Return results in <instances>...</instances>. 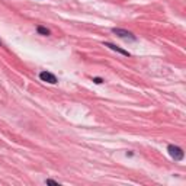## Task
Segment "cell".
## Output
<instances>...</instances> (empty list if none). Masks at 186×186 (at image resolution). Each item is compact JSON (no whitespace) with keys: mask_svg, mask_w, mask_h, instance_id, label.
<instances>
[{"mask_svg":"<svg viewBox=\"0 0 186 186\" xmlns=\"http://www.w3.org/2000/svg\"><path fill=\"white\" fill-rule=\"evenodd\" d=\"M36 29H38V32L42 33V35H50V31H48L47 28H44V26H38Z\"/></svg>","mask_w":186,"mask_h":186,"instance_id":"5b68a950","label":"cell"},{"mask_svg":"<svg viewBox=\"0 0 186 186\" xmlns=\"http://www.w3.org/2000/svg\"><path fill=\"white\" fill-rule=\"evenodd\" d=\"M167 150H169V154H170L175 160H182V159H183V150H182L180 147H177V145H169Z\"/></svg>","mask_w":186,"mask_h":186,"instance_id":"6da1fadb","label":"cell"},{"mask_svg":"<svg viewBox=\"0 0 186 186\" xmlns=\"http://www.w3.org/2000/svg\"><path fill=\"white\" fill-rule=\"evenodd\" d=\"M105 47H108V48H110V50H113V51H116V53H119V54H122V55H125V57H130V53H128V51L121 50V48H118L116 45L110 44V42H105Z\"/></svg>","mask_w":186,"mask_h":186,"instance_id":"277c9868","label":"cell"},{"mask_svg":"<svg viewBox=\"0 0 186 186\" xmlns=\"http://www.w3.org/2000/svg\"><path fill=\"white\" fill-rule=\"evenodd\" d=\"M112 32L116 33V35L121 36V38H125V39H135V38H134V35H132L131 32L124 31V29H119V28H113V29H112Z\"/></svg>","mask_w":186,"mask_h":186,"instance_id":"7a4b0ae2","label":"cell"},{"mask_svg":"<svg viewBox=\"0 0 186 186\" xmlns=\"http://www.w3.org/2000/svg\"><path fill=\"white\" fill-rule=\"evenodd\" d=\"M93 82L98 83V84H100V83H102V79H93Z\"/></svg>","mask_w":186,"mask_h":186,"instance_id":"52a82bcc","label":"cell"},{"mask_svg":"<svg viewBox=\"0 0 186 186\" xmlns=\"http://www.w3.org/2000/svg\"><path fill=\"white\" fill-rule=\"evenodd\" d=\"M39 77H41L42 82H48V83H51V84H55V83H57V77H55L54 74H51V73H48V71H42V73L39 74Z\"/></svg>","mask_w":186,"mask_h":186,"instance_id":"3957f363","label":"cell"},{"mask_svg":"<svg viewBox=\"0 0 186 186\" xmlns=\"http://www.w3.org/2000/svg\"><path fill=\"white\" fill-rule=\"evenodd\" d=\"M47 183H48V185H55V186H58V183H57V182H54V180H51V179H50V180H47Z\"/></svg>","mask_w":186,"mask_h":186,"instance_id":"8992f818","label":"cell"}]
</instances>
